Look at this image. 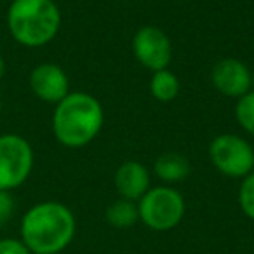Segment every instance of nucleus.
<instances>
[{"label":"nucleus","instance_id":"nucleus-8","mask_svg":"<svg viewBox=\"0 0 254 254\" xmlns=\"http://www.w3.org/2000/svg\"><path fill=\"white\" fill-rule=\"evenodd\" d=\"M30 89L40 101L58 105L70 92V82L60 64L42 63L30 73Z\"/></svg>","mask_w":254,"mask_h":254},{"label":"nucleus","instance_id":"nucleus-12","mask_svg":"<svg viewBox=\"0 0 254 254\" xmlns=\"http://www.w3.org/2000/svg\"><path fill=\"white\" fill-rule=\"evenodd\" d=\"M106 221L110 226L119 230H126L134 226L139 221V212H138V202L126 200V198H119V200L112 202L106 209Z\"/></svg>","mask_w":254,"mask_h":254},{"label":"nucleus","instance_id":"nucleus-13","mask_svg":"<svg viewBox=\"0 0 254 254\" xmlns=\"http://www.w3.org/2000/svg\"><path fill=\"white\" fill-rule=\"evenodd\" d=\"M150 92L160 103H169L180 92V80L169 70L153 71V77L150 80Z\"/></svg>","mask_w":254,"mask_h":254},{"label":"nucleus","instance_id":"nucleus-16","mask_svg":"<svg viewBox=\"0 0 254 254\" xmlns=\"http://www.w3.org/2000/svg\"><path fill=\"white\" fill-rule=\"evenodd\" d=\"M16 211V200L11 191L0 190V228L7 225Z\"/></svg>","mask_w":254,"mask_h":254},{"label":"nucleus","instance_id":"nucleus-2","mask_svg":"<svg viewBox=\"0 0 254 254\" xmlns=\"http://www.w3.org/2000/svg\"><path fill=\"white\" fill-rule=\"evenodd\" d=\"M105 124L103 105L89 92H68L53 113V132L66 148L89 145Z\"/></svg>","mask_w":254,"mask_h":254},{"label":"nucleus","instance_id":"nucleus-21","mask_svg":"<svg viewBox=\"0 0 254 254\" xmlns=\"http://www.w3.org/2000/svg\"><path fill=\"white\" fill-rule=\"evenodd\" d=\"M54 254H64V253H54Z\"/></svg>","mask_w":254,"mask_h":254},{"label":"nucleus","instance_id":"nucleus-11","mask_svg":"<svg viewBox=\"0 0 254 254\" xmlns=\"http://www.w3.org/2000/svg\"><path fill=\"white\" fill-rule=\"evenodd\" d=\"M153 173L159 180H162L166 185H174L187 180L190 174V162L187 157L180 153L167 152L162 153L153 164Z\"/></svg>","mask_w":254,"mask_h":254},{"label":"nucleus","instance_id":"nucleus-20","mask_svg":"<svg viewBox=\"0 0 254 254\" xmlns=\"http://www.w3.org/2000/svg\"><path fill=\"white\" fill-rule=\"evenodd\" d=\"M0 110H2V98H0Z\"/></svg>","mask_w":254,"mask_h":254},{"label":"nucleus","instance_id":"nucleus-17","mask_svg":"<svg viewBox=\"0 0 254 254\" xmlns=\"http://www.w3.org/2000/svg\"><path fill=\"white\" fill-rule=\"evenodd\" d=\"M0 254H32V251L25 246L21 239L4 237L0 239Z\"/></svg>","mask_w":254,"mask_h":254},{"label":"nucleus","instance_id":"nucleus-6","mask_svg":"<svg viewBox=\"0 0 254 254\" xmlns=\"http://www.w3.org/2000/svg\"><path fill=\"white\" fill-rule=\"evenodd\" d=\"M209 159L221 174L242 180L254 171V148L237 134H219L209 145Z\"/></svg>","mask_w":254,"mask_h":254},{"label":"nucleus","instance_id":"nucleus-4","mask_svg":"<svg viewBox=\"0 0 254 254\" xmlns=\"http://www.w3.org/2000/svg\"><path fill=\"white\" fill-rule=\"evenodd\" d=\"M139 221L153 232H169L185 218V197L169 185L153 187L138 200Z\"/></svg>","mask_w":254,"mask_h":254},{"label":"nucleus","instance_id":"nucleus-3","mask_svg":"<svg viewBox=\"0 0 254 254\" xmlns=\"http://www.w3.org/2000/svg\"><path fill=\"white\" fill-rule=\"evenodd\" d=\"M11 37L25 47H44L61 28V12L54 0H12L7 9Z\"/></svg>","mask_w":254,"mask_h":254},{"label":"nucleus","instance_id":"nucleus-1","mask_svg":"<svg viewBox=\"0 0 254 254\" xmlns=\"http://www.w3.org/2000/svg\"><path fill=\"white\" fill-rule=\"evenodd\" d=\"M77 219L68 205L44 200L32 205L19 223V239L32 254L63 253L75 239Z\"/></svg>","mask_w":254,"mask_h":254},{"label":"nucleus","instance_id":"nucleus-15","mask_svg":"<svg viewBox=\"0 0 254 254\" xmlns=\"http://www.w3.org/2000/svg\"><path fill=\"white\" fill-rule=\"evenodd\" d=\"M239 205L244 214L254 221V171L242 178L239 188Z\"/></svg>","mask_w":254,"mask_h":254},{"label":"nucleus","instance_id":"nucleus-5","mask_svg":"<svg viewBox=\"0 0 254 254\" xmlns=\"http://www.w3.org/2000/svg\"><path fill=\"white\" fill-rule=\"evenodd\" d=\"M33 148L19 134H0V190L12 191L26 183L33 171Z\"/></svg>","mask_w":254,"mask_h":254},{"label":"nucleus","instance_id":"nucleus-9","mask_svg":"<svg viewBox=\"0 0 254 254\" xmlns=\"http://www.w3.org/2000/svg\"><path fill=\"white\" fill-rule=\"evenodd\" d=\"M211 82L218 92L239 99L251 91V70L235 58H225L212 66Z\"/></svg>","mask_w":254,"mask_h":254},{"label":"nucleus","instance_id":"nucleus-7","mask_svg":"<svg viewBox=\"0 0 254 254\" xmlns=\"http://www.w3.org/2000/svg\"><path fill=\"white\" fill-rule=\"evenodd\" d=\"M131 46L136 60L152 71L167 70L173 61V44L157 26H141L132 37Z\"/></svg>","mask_w":254,"mask_h":254},{"label":"nucleus","instance_id":"nucleus-18","mask_svg":"<svg viewBox=\"0 0 254 254\" xmlns=\"http://www.w3.org/2000/svg\"><path fill=\"white\" fill-rule=\"evenodd\" d=\"M4 75H5V61L2 58V54H0V80L4 78Z\"/></svg>","mask_w":254,"mask_h":254},{"label":"nucleus","instance_id":"nucleus-14","mask_svg":"<svg viewBox=\"0 0 254 254\" xmlns=\"http://www.w3.org/2000/svg\"><path fill=\"white\" fill-rule=\"evenodd\" d=\"M235 119L244 131L254 136V91L239 98L235 106Z\"/></svg>","mask_w":254,"mask_h":254},{"label":"nucleus","instance_id":"nucleus-19","mask_svg":"<svg viewBox=\"0 0 254 254\" xmlns=\"http://www.w3.org/2000/svg\"><path fill=\"white\" fill-rule=\"evenodd\" d=\"M251 91H254V71L251 73Z\"/></svg>","mask_w":254,"mask_h":254},{"label":"nucleus","instance_id":"nucleus-10","mask_svg":"<svg viewBox=\"0 0 254 254\" xmlns=\"http://www.w3.org/2000/svg\"><path fill=\"white\" fill-rule=\"evenodd\" d=\"M113 183L120 198L138 202L150 190V173L138 160H126L117 169Z\"/></svg>","mask_w":254,"mask_h":254}]
</instances>
